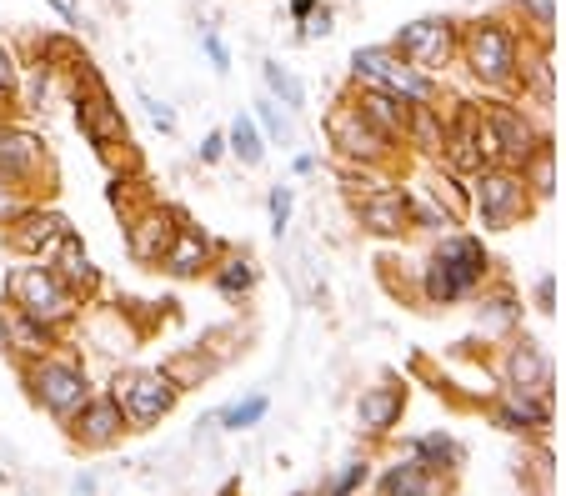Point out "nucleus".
Segmentation results:
<instances>
[{
    "label": "nucleus",
    "instance_id": "obj_4",
    "mask_svg": "<svg viewBox=\"0 0 566 496\" xmlns=\"http://www.w3.org/2000/svg\"><path fill=\"white\" fill-rule=\"evenodd\" d=\"M326 136H331L336 156L351 161V166H386V156H391V146H396L356 101H341V106L326 116Z\"/></svg>",
    "mask_w": 566,
    "mask_h": 496
},
{
    "label": "nucleus",
    "instance_id": "obj_33",
    "mask_svg": "<svg viewBox=\"0 0 566 496\" xmlns=\"http://www.w3.org/2000/svg\"><path fill=\"white\" fill-rule=\"evenodd\" d=\"M361 481H366V461H346V471L331 481V496H351Z\"/></svg>",
    "mask_w": 566,
    "mask_h": 496
},
{
    "label": "nucleus",
    "instance_id": "obj_3",
    "mask_svg": "<svg viewBox=\"0 0 566 496\" xmlns=\"http://www.w3.org/2000/svg\"><path fill=\"white\" fill-rule=\"evenodd\" d=\"M351 71H356V81L386 86V91H396V96H401V101H411V106H436V101H441L436 76L416 71V66H411V61H401L391 46H361V51L351 56Z\"/></svg>",
    "mask_w": 566,
    "mask_h": 496
},
{
    "label": "nucleus",
    "instance_id": "obj_40",
    "mask_svg": "<svg viewBox=\"0 0 566 496\" xmlns=\"http://www.w3.org/2000/svg\"><path fill=\"white\" fill-rule=\"evenodd\" d=\"M316 6H321V0H291V16H296V21H306Z\"/></svg>",
    "mask_w": 566,
    "mask_h": 496
},
{
    "label": "nucleus",
    "instance_id": "obj_30",
    "mask_svg": "<svg viewBox=\"0 0 566 496\" xmlns=\"http://www.w3.org/2000/svg\"><path fill=\"white\" fill-rule=\"evenodd\" d=\"M256 121L266 126V136H271V141H291V121L281 116V106H276L271 96H261V101H256Z\"/></svg>",
    "mask_w": 566,
    "mask_h": 496
},
{
    "label": "nucleus",
    "instance_id": "obj_5",
    "mask_svg": "<svg viewBox=\"0 0 566 496\" xmlns=\"http://www.w3.org/2000/svg\"><path fill=\"white\" fill-rule=\"evenodd\" d=\"M11 296L41 326H56V321L76 316V291L51 266H21V271H11Z\"/></svg>",
    "mask_w": 566,
    "mask_h": 496
},
{
    "label": "nucleus",
    "instance_id": "obj_26",
    "mask_svg": "<svg viewBox=\"0 0 566 496\" xmlns=\"http://www.w3.org/2000/svg\"><path fill=\"white\" fill-rule=\"evenodd\" d=\"M61 281H91V256H86V246L76 241V231L66 226L61 231V271H56Z\"/></svg>",
    "mask_w": 566,
    "mask_h": 496
},
{
    "label": "nucleus",
    "instance_id": "obj_39",
    "mask_svg": "<svg viewBox=\"0 0 566 496\" xmlns=\"http://www.w3.org/2000/svg\"><path fill=\"white\" fill-rule=\"evenodd\" d=\"M151 121H156L161 131H176V116H171L166 106H156V101H151Z\"/></svg>",
    "mask_w": 566,
    "mask_h": 496
},
{
    "label": "nucleus",
    "instance_id": "obj_41",
    "mask_svg": "<svg viewBox=\"0 0 566 496\" xmlns=\"http://www.w3.org/2000/svg\"><path fill=\"white\" fill-rule=\"evenodd\" d=\"M76 496H96V481H91V476H81V481H76Z\"/></svg>",
    "mask_w": 566,
    "mask_h": 496
},
{
    "label": "nucleus",
    "instance_id": "obj_38",
    "mask_svg": "<svg viewBox=\"0 0 566 496\" xmlns=\"http://www.w3.org/2000/svg\"><path fill=\"white\" fill-rule=\"evenodd\" d=\"M221 151H226V136L216 131V136H206V146H201V161H221Z\"/></svg>",
    "mask_w": 566,
    "mask_h": 496
},
{
    "label": "nucleus",
    "instance_id": "obj_22",
    "mask_svg": "<svg viewBox=\"0 0 566 496\" xmlns=\"http://www.w3.org/2000/svg\"><path fill=\"white\" fill-rule=\"evenodd\" d=\"M381 486H386V496H436V476H431V466L421 456L416 461H396Z\"/></svg>",
    "mask_w": 566,
    "mask_h": 496
},
{
    "label": "nucleus",
    "instance_id": "obj_24",
    "mask_svg": "<svg viewBox=\"0 0 566 496\" xmlns=\"http://www.w3.org/2000/svg\"><path fill=\"white\" fill-rule=\"evenodd\" d=\"M261 76H266V91H271V101H281V106H291V111H301L306 106V86L281 66V61H266L261 66Z\"/></svg>",
    "mask_w": 566,
    "mask_h": 496
},
{
    "label": "nucleus",
    "instance_id": "obj_23",
    "mask_svg": "<svg viewBox=\"0 0 566 496\" xmlns=\"http://www.w3.org/2000/svg\"><path fill=\"white\" fill-rule=\"evenodd\" d=\"M496 421H501L506 431H541V426H546V401H541V396L531 401V396L511 391V401L496 411Z\"/></svg>",
    "mask_w": 566,
    "mask_h": 496
},
{
    "label": "nucleus",
    "instance_id": "obj_27",
    "mask_svg": "<svg viewBox=\"0 0 566 496\" xmlns=\"http://www.w3.org/2000/svg\"><path fill=\"white\" fill-rule=\"evenodd\" d=\"M511 6H516V16H521V21H531L536 41H551V26H556V0H511Z\"/></svg>",
    "mask_w": 566,
    "mask_h": 496
},
{
    "label": "nucleus",
    "instance_id": "obj_37",
    "mask_svg": "<svg viewBox=\"0 0 566 496\" xmlns=\"http://www.w3.org/2000/svg\"><path fill=\"white\" fill-rule=\"evenodd\" d=\"M16 91V61H11V51L0 46V96H11Z\"/></svg>",
    "mask_w": 566,
    "mask_h": 496
},
{
    "label": "nucleus",
    "instance_id": "obj_1",
    "mask_svg": "<svg viewBox=\"0 0 566 496\" xmlns=\"http://www.w3.org/2000/svg\"><path fill=\"white\" fill-rule=\"evenodd\" d=\"M456 56L466 61V71L481 86H511L516 81V66H521V36L501 16H476L471 26H461Z\"/></svg>",
    "mask_w": 566,
    "mask_h": 496
},
{
    "label": "nucleus",
    "instance_id": "obj_7",
    "mask_svg": "<svg viewBox=\"0 0 566 496\" xmlns=\"http://www.w3.org/2000/svg\"><path fill=\"white\" fill-rule=\"evenodd\" d=\"M76 121H81V136L96 146V151H111V146H126V121H121V106L111 101V91L101 86V76L91 66H81V91H76Z\"/></svg>",
    "mask_w": 566,
    "mask_h": 496
},
{
    "label": "nucleus",
    "instance_id": "obj_42",
    "mask_svg": "<svg viewBox=\"0 0 566 496\" xmlns=\"http://www.w3.org/2000/svg\"><path fill=\"white\" fill-rule=\"evenodd\" d=\"M0 346H11V331H6V321H0Z\"/></svg>",
    "mask_w": 566,
    "mask_h": 496
},
{
    "label": "nucleus",
    "instance_id": "obj_31",
    "mask_svg": "<svg viewBox=\"0 0 566 496\" xmlns=\"http://www.w3.org/2000/svg\"><path fill=\"white\" fill-rule=\"evenodd\" d=\"M416 456H421L426 466H451V461H456V446H451L441 431H431V436L416 441Z\"/></svg>",
    "mask_w": 566,
    "mask_h": 496
},
{
    "label": "nucleus",
    "instance_id": "obj_2",
    "mask_svg": "<svg viewBox=\"0 0 566 496\" xmlns=\"http://www.w3.org/2000/svg\"><path fill=\"white\" fill-rule=\"evenodd\" d=\"M486 276V251L476 236H446L436 246V256L426 261V276H421V291L431 306H451L461 301L476 281Z\"/></svg>",
    "mask_w": 566,
    "mask_h": 496
},
{
    "label": "nucleus",
    "instance_id": "obj_17",
    "mask_svg": "<svg viewBox=\"0 0 566 496\" xmlns=\"http://www.w3.org/2000/svg\"><path fill=\"white\" fill-rule=\"evenodd\" d=\"M506 376H511V391H521V396H541L546 401V386H551V361L541 356V346L536 341H516L511 346V356H506Z\"/></svg>",
    "mask_w": 566,
    "mask_h": 496
},
{
    "label": "nucleus",
    "instance_id": "obj_32",
    "mask_svg": "<svg viewBox=\"0 0 566 496\" xmlns=\"http://www.w3.org/2000/svg\"><path fill=\"white\" fill-rule=\"evenodd\" d=\"M21 211H26V196H21V186H16L11 176H0V226H11Z\"/></svg>",
    "mask_w": 566,
    "mask_h": 496
},
{
    "label": "nucleus",
    "instance_id": "obj_20",
    "mask_svg": "<svg viewBox=\"0 0 566 496\" xmlns=\"http://www.w3.org/2000/svg\"><path fill=\"white\" fill-rule=\"evenodd\" d=\"M161 266H166L171 276H196L201 266H211V236L196 231V226H181L176 241H171V251L161 256Z\"/></svg>",
    "mask_w": 566,
    "mask_h": 496
},
{
    "label": "nucleus",
    "instance_id": "obj_12",
    "mask_svg": "<svg viewBox=\"0 0 566 496\" xmlns=\"http://www.w3.org/2000/svg\"><path fill=\"white\" fill-rule=\"evenodd\" d=\"M446 161L456 171H486L496 161V146H491V131H486L481 111H466L456 121V131H446Z\"/></svg>",
    "mask_w": 566,
    "mask_h": 496
},
{
    "label": "nucleus",
    "instance_id": "obj_16",
    "mask_svg": "<svg viewBox=\"0 0 566 496\" xmlns=\"http://www.w3.org/2000/svg\"><path fill=\"white\" fill-rule=\"evenodd\" d=\"M61 231H66V216H56V211H21V216L11 221L6 241H11V251H21V256H41L46 246L61 241Z\"/></svg>",
    "mask_w": 566,
    "mask_h": 496
},
{
    "label": "nucleus",
    "instance_id": "obj_14",
    "mask_svg": "<svg viewBox=\"0 0 566 496\" xmlns=\"http://www.w3.org/2000/svg\"><path fill=\"white\" fill-rule=\"evenodd\" d=\"M71 421H76V436H81L86 446H111V441L126 431V411H121L116 396H91Z\"/></svg>",
    "mask_w": 566,
    "mask_h": 496
},
{
    "label": "nucleus",
    "instance_id": "obj_21",
    "mask_svg": "<svg viewBox=\"0 0 566 496\" xmlns=\"http://www.w3.org/2000/svg\"><path fill=\"white\" fill-rule=\"evenodd\" d=\"M401 406H406V391L401 386H371V391H361V401H356V416H361V426L366 431H391L396 426V416H401Z\"/></svg>",
    "mask_w": 566,
    "mask_h": 496
},
{
    "label": "nucleus",
    "instance_id": "obj_35",
    "mask_svg": "<svg viewBox=\"0 0 566 496\" xmlns=\"http://www.w3.org/2000/svg\"><path fill=\"white\" fill-rule=\"evenodd\" d=\"M301 26H306V31H301L306 41H316V36H331V6H316V11H311Z\"/></svg>",
    "mask_w": 566,
    "mask_h": 496
},
{
    "label": "nucleus",
    "instance_id": "obj_19",
    "mask_svg": "<svg viewBox=\"0 0 566 496\" xmlns=\"http://www.w3.org/2000/svg\"><path fill=\"white\" fill-rule=\"evenodd\" d=\"M46 151L31 131H11V126H0V176H11V181H31L41 171Z\"/></svg>",
    "mask_w": 566,
    "mask_h": 496
},
{
    "label": "nucleus",
    "instance_id": "obj_6",
    "mask_svg": "<svg viewBox=\"0 0 566 496\" xmlns=\"http://www.w3.org/2000/svg\"><path fill=\"white\" fill-rule=\"evenodd\" d=\"M456 46H461V31H456L451 16H421V21L401 26L396 41H391V51L401 61H411L416 71H426V76H436L441 66H451Z\"/></svg>",
    "mask_w": 566,
    "mask_h": 496
},
{
    "label": "nucleus",
    "instance_id": "obj_36",
    "mask_svg": "<svg viewBox=\"0 0 566 496\" xmlns=\"http://www.w3.org/2000/svg\"><path fill=\"white\" fill-rule=\"evenodd\" d=\"M201 46H206V56L216 61V71H231V51L221 46V36H216V31H206V36H201Z\"/></svg>",
    "mask_w": 566,
    "mask_h": 496
},
{
    "label": "nucleus",
    "instance_id": "obj_10",
    "mask_svg": "<svg viewBox=\"0 0 566 496\" xmlns=\"http://www.w3.org/2000/svg\"><path fill=\"white\" fill-rule=\"evenodd\" d=\"M31 386H36L41 406H46L51 416H61V421H71V416L91 401L86 371H81V366H71V361H41V366L31 371Z\"/></svg>",
    "mask_w": 566,
    "mask_h": 496
},
{
    "label": "nucleus",
    "instance_id": "obj_25",
    "mask_svg": "<svg viewBox=\"0 0 566 496\" xmlns=\"http://www.w3.org/2000/svg\"><path fill=\"white\" fill-rule=\"evenodd\" d=\"M226 146L246 161V166H261V156H266V146H261V131H256V121L251 116H236L231 121V131H226Z\"/></svg>",
    "mask_w": 566,
    "mask_h": 496
},
{
    "label": "nucleus",
    "instance_id": "obj_11",
    "mask_svg": "<svg viewBox=\"0 0 566 496\" xmlns=\"http://www.w3.org/2000/svg\"><path fill=\"white\" fill-rule=\"evenodd\" d=\"M481 121H486V131H491V146H496V161H511V166H521L536 146H541V136L531 131V121L516 111V106H486L481 111Z\"/></svg>",
    "mask_w": 566,
    "mask_h": 496
},
{
    "label": "nucleus",
    "instance_id": "obj_28",
    "mask_svg": "<svg viewBox=\"0 0 566 496\" xmlns=\"http://www.w3.org/2000/svg\"><path fill=\"white\" fill-rule=\"evenodd\" d=\"M266 406H271L266 396H246V401H236L231 411H221V426H226V431H246V426H256V421L266 416Z\"/></svg>",
    "mask_w": 566,
    "mask_h": 496
},
{
    "label": "nucleus",
    "instance_id": "obj_9",
    "mask_svg": "<svg viewBox=\"0 0 566 496\" xmlns=\"http://www.w3.org/2000/svg\"><path fill=\"white\" fill-rule=\"evenodd\" d=\"M176 381L171 371H131L126 381H116V401L126 411V426H151L176 406Z\"/></svg>",
    "mask_w": 566,
    "mask_h": 496
},
{
    "label": "nucleus",
    "instance_id": "obj_34",
    "mask_svg": "<svg viewBox=\"0 0 566 496\" xmlns=\"http://www.w3.org/2000/svg\"><path fill=\"white\" fill-rule=\"evenodd\" d=\"M286 221H291V186H276L271 191V226L286 231Z\"/></svg>",
    "mask_w": 566,
    "mask_h": 496
},
{
    "label": "nucleus",
    "instance_id": "obj_15",
    "mask_svg": "<svg viewBox=\"0 0 566 496\" xmlns=\"http://www.w3.org/2000/svg\"><path fill=\"white\" fill-rule=\"evenodd\" d=\"M356 106L391 136V141H406V126H411V101H401L396 91H386V86H371V81H361V91H356Z\"/></svg>",
    "mask_w": 566,
    "mask_h": 496
},
{
    "label": "nucleus",
    "instance_id": "obj_29",
    "mask_svg": "<svg viewBox=\"0 0 566 496\" xmlns=\"http://www.w3.org/2000/svg\"><path fill=\"white\" fill-rule=\"evenodd\" d=\"M216 286H221V296H246V291L256 286V271H251V261H226V271L216 276Z\"/></svg>",
    "mask_w": 566,
    "mask_h": 496
},
{
    "label": "nucleus",
    "instance_id": "obj_13",
    "mask_svg": "<svg viewBox=\"0 0 566 496\" xmlns=\"http://www.w3.org/2000/svg\"><path fill=\"white\" fill-rule=\"evenodd\" d=\"M356 221L371 236H401V231H411V196L406 191H376V196L356 201Z\"/></svg>",
    "mask_w": 566,
    "mask_h": 496
},
{
    "label": "nucleus",
    "instance_id": "obj_18",
    "mask_svg": "<svg viewBox=\"0 0 566 496\" xmlns=\"http://www.w3.org/2000/svg\"><path fill=\"white\" fill-rule=\"evenodd\" d=\"M176 231H181V226L171 221V211H146V216H136L131 231H126L131 256H136V261H161V256L171 251Z\"/></svg>",
    "mask_w": 566,
    "mask_h": 496
},
{
    "label": "nucleus",
    "instance_id": "obj_8",
    "mask_svg": "<svg viewBox=\"0 0 566 496\" xmlns=\"http://www.w3.org/2000/svg\"><path fill=\"white\" fill-rule=\"evenodd\" d=\"M471 201H476V211H481V226H491V231H506V226H511L516 216H526V206H531L521 171H496V166L476 171Z\"/></svg>",
    "mask_w": 566,
    "mask_h": 496
}]
</instances>
